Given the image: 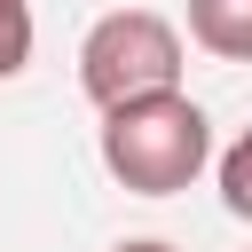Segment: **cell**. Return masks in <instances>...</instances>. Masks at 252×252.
I'll list each match as a JSON object with an SVG mask.
<instances>
[{"label": "cell", "mask_w": 252, "mask_h": 252, "mask_svg": "<svg viewBox=\"0 0 252 252\" xmlns=\"http://www.w3.org/2000/svg\"><path fill=\"white\" fill-rule=\"evenodd\" d=\"M213 158V126L189 94H150L126 110H102V165L110 181H126L134 197H173L205 173Z\"/></svg>", "instance_id": "6da1fadb"}, {"label": "cell", "mask_w": 252, "mask_h": 252, "mask_svg": "<svg viewBox=\"0 0 252 252\" xmlns=\"http://www.w3.org/2000/svg\"><path fill=\"white\" fill-rule=\"evenodd\" d=\"M79 87L94 110H126L150 94H181V32L158 8H110L79 39Z\"/></svg>", "instance_id": "7a4b0ae2"}, {"label": "cell", "mask_w": 252, "mask_h": 252, "mask_svg": "<svg viewBox=\"0 0 252 252\" xmlns=\"http://www.w3.org/2000/svg\"><path fill=\"white\" fill-rule=\"evenodd\" d=\"M189 39L220 63H252V0H189Z\"/></svg>", "instance_id": "3957f363"}, {"label": "cell", "mask_w": 252, "mask_h": 252, "mask_svg": "<svg viewBox=\"0 0 252 252\" xmlns=\"http://www.w3.org/2000/svg\"><path fill=\"white\" fill-rule=\"evenodd\" d=\"M220 205H228L236 220H252V134L220 150Z\"/></svg>", "instance_id": "277c9868"}, {"label": "cell", "mask_w": 252, "mask_h": 252, "mask_svg": "<svg viewBox=\"0 0 252 252\" xmlns=\"http://www.w3.org/2000/svg\"><path fill=\"white\" fill-rule=\"evenodd\" d=\"M32 63V0H0V79Z\"/></svg>", "instance_id": "5b68a950"}, {"label": "cell", "mask_w": 252, "mask_h": 252, "mask_svg": "<svg viewBox=\"0 0 252 252\" xmlns=\"http://www.w3.org/2000/svg\"><path fill=\"white\" fill-rule=\"evenodd\" d=\"M118 252H173V244H158V236H134V244H118Z\"/></svg>", "instance_id": "8992f818"}]
</instances>
